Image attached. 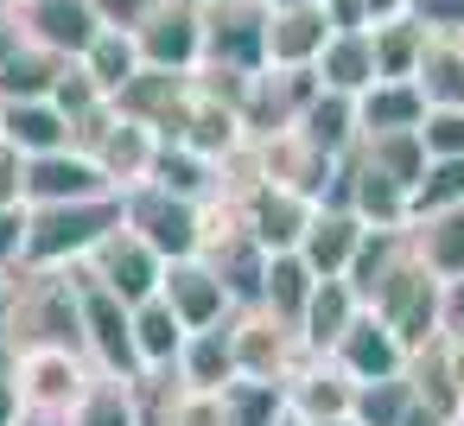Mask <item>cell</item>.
Returning a JSON list of instances; mask_svg holds the SVG:
<instances>
[{"mask_svg":"<svg viewBox=\"0 0 464 426\" xmlns=\"http://www.w3.org/2000/svg\"><path fill=\"white\" fill-rule=\"evenodd\" d=\"M179 382L185 388H204V394H223L236 382V344H229V324H204V331H185L179 344Z\"/></svg>","mask_w":464,"mask_h":426,"instance_id":"obj_21","label":"cell"},{"mask_svg":"<svg viewBox=\"0 0 464 426\" xmlns=\"http://www.w3.org/2000/svg\"><path fill=\"white\" fill-rule=\"evenodd\" d=\"M331 363H337L350 382H375V375H401V369H407V344L362 305V312L343 324V337L331 344Z\"/></svg>","mask_w":464,"mask_h":426,"instance_id":"obj_16","label":"cell"},{"mask_svg":"<svg viewBox=\"0 0 464 426\" xmlns=\"http://www.w3.org/2000/svg\"><path fill=\"white\" fill-rule=\"evenodd\" d=\"M407 236H413V248L426 255V267H432L439 280L464 274V204H451V210H432V217L407 223Z\"/></svg>","mask_w":464,"mask_h":426,"instance_id":"obj_30","label":"cell"},{"mask_svg":"<svg viewBox=\"0 0 464 426\" xmlns=\"http://www.w3.org/2000/svg\"><path fill=\"white\" fill-rule=\"evenodd\" d=\"M20 45H26V33H20V14H14V7H0V64H7Z\"/></svg>","mask_w":464,"mask_h":426,"instance_id":"obj_45","label":"cell"},{"mask_svg":"<svg viewBox=\"0 0 464 426\" xmlns=\"http://www.w3.org/2000/svg\"><path fill=\"white\" fill-rule=\"evenodd\" d=\"M356 153H362L375 172H388L394 185H413V179L426 172V147H420V134H413V128H394V134H362V140H356Z\"/></svg>","mask_w":464,"mask_h":426,"instance_id":"obj_35","label":"cell"},{"mask_svg":"<svg viewBox=\"0 0 464 426\" xmlns=\"http://www.w3.org/2000/svg\"><path fill=\"white\" fill-rule=\"evenodd\" d=\"M324 20L331 26H369L362 20V0H324Z\"/></svg>","mask_w":464,"mask_h":426,"instance_id":"obj_46","label":"cell"},{"mask_svg":"<svg viewBox=\"0 0 464 426\" xmlns=\"http://www.w3.org/2000/svg\"><path fill=\"white\" fill-rule=\"evenodd\" d=\"M229 204H236V217H242V229H248L267 255L299 248V236H305V223H312V198H299V191H286V185H274V179L248 185V191L229 198Z\"/></svg>","mask_w":464,"mask_h":426,"instance_id":"obj_9","label":"cell"},{"mask_svg":"<svg viewBox=\"0 0 464 426\" xmlns=\"http://www.w3.org/2000/svg\"><path fill=\"white\" fill-rule=\"evenodd\" d=\"M305 426H356L350 413H331V420H305Z\"/></svg>","mask_w":464,"mask_h":426,"instance_id":"obj_49","label":"cell"},{"mask_svg":"<svg viewBox=\"0 0 464 426\" xmlns=\"http://www.w3.org/2000/svg\"><path fill=\"white\" fill-rule=\"evenodd\" d=\"M350 394L356 382L331 363V356H305L293 375H286V407L299 420H331V413H350Z\"/></svg>","mask_w":464,"mask_h":426,"instance_id":"obj_19","label":"cell"},{"mask_svg":"<svg viewBox=\"0 0 464 426\" xmlns=\"http://www.w3.org/2000/svg\"><path fill=\"white\" fill-rule=\"evenodd\" d=\"M413 90L426 96V109H464V39L432 33L413 64Z\"/></svg>","mask_w":464,"mask_h":426,"instance_id":"obj_24","label":"cell"},{"mask_svg":"<svg viewBox=\"0 0 464 426\" xmlns=\"http://www.w3.org/2000/svg\"><path fill=\"white\" fill-rule=\"evenodd\" d=\"M20 242H26V204H0V267H20Z\"/></svg>","mask_w":464,"mask_h":426,"instance_id":"obj_41","label":"cell"},{"mask_svg":"<svg viewBox=\"0 0 464 426\" xmlns=\"http://www.w3.org/2000/svg\"><path fill=\"white\" fill-rule=\"evenodd\" d=\"M64 71H71V58H58V52H45V45L26 39L7 64H0V102H39V96L58 90Z\"/></svg>","mask_w":464,"mask_h":426,"instance_id":"obj_29","label":"cell"},{"mask_svg":"<svg viewBox=\"0 0 464 426\" xmlns=\"http://www.w3.org/2000/svg\"><path fill=\"white\" fill-rule=\"evenodd\" d=\"M64 420L71 426H140V407H134V388L121 375H96Z\"/></svg>","mask_w":464,"mask_h":426,"instance_id":"obj_33","label":"cell"},{"mask_svg":"<svg viewBox=\"0 0 464 426\" xmlns=\"http://www.w3.org/2000/svg\"><path fill=\"white\" fill-rule=\"evenodd\" d=\"M356 312H362V299L350 293L343 274L318 280L312 299H305V312H299V350H305V356H331V344L343 337V324H350Z\"/></svg>","mask_w":464,"mask_h":426,"instance_id":"obj_18","label":"cell"},{"mask_svg":"<svg viewBox=\"0 0 464 426\" xmlns=\"http://www.w3.org/2000/svg\"><path fill=\"white\" fill-rule=\"evenodd\" d=\"M261 0H204V64L223 71H261Z\"/></svg>","mask_w":464,"mask_h":426,"instance_id":"obj_8","label":"cell"},{"mask_svg":"<svg viewBox=\"0 0 464 426\" xmlns=\"http://www.w3.org/2000/svg\"><path fill=\"white\" fill-rule=\"evenodd\" d=\"M198 7H204V0H198Z\"/></svg>","mask_w":464,"mask_h":426,"instance_id":"obj_54","label":"cell"},{"mask_svg":"<svg viewBox=\"0 0 464 426\" xmlns=\"http://www.w3.org/2000/svg\"><path fill=\"white\" fill-rule=\"evenodd\" d=\"M0 204H26V153L0 140Z\"/></svg>","mask_w":464,"mask_h":426,"instance_id":"obj_42","label":"cell"},{"mask_svg":"<svg viewBox=\"0 0 464 426\" xmlns=\"http://www.w3.org/2000/svg\"><path fill=\"white\" fill-rule=\"evenodd\" d=\"M261 172L274 179V185H286V191H299V198H324L331 191V179H337V153H324L318 140H305L299 128H280V134H267L261 140Z\"/></svg>","mask_w":464,"mask_h":426,"instance_id":"obj_13","label":"cell"},{"mask_svg":"<svg viewBox=\"0 0 464 426\" xmlns=\"http://www.w3.org/2000/svg\"><path fill=\"white\" fill-rule=\"evenodd\" d=\"M439 274L426 267V255L413 248V236L401 242V255L382 267V280H375V293L362 299L407 350H420V344H432L439 337Z\"/></svg>","mask_w":464,"mask_h":426,"instance_id":"obj_2","label":"cell"},{"mask_svg":"<svg viewBox=\"0 0 464 426\" xmlns=\"http://www.w3.org/2000/svg\"><path fill=\"white\" fill-rule=\"evenodd\" d=\"M0 7H14V0H0Z\"/></svg>","mask_w":464,"mask_h":426,"instance_id":"obj_53","label":"cell"},{"mask_svg":"<svg viewBox=\"0 0 464 426\" xmlns=\"http://www.w3.org/2000/svg\"><path fill=\"white\" fill-rule=\"evenodd\" d=\"M394 14H413V0H362V20H369V26H382V20H394Z\"/></svg>","mask_w":464,"mask_h":426,"instance_id":"obj_47","label":"cell"},{"mask_svg":"<svg viewBox=\"0 0 464 426\" xmlns=\"http://www.w3.org/2000/svg\"><path fill=\"white\" fill-rule=\"evenodd\" d=\"M83 267H90L109 293H121L128 305H134V299H147V293H160V274H166V261H160V255H153L128 223H115V229L83 255Z\"/></svg>","mask_w":464,"mask_h":426,"instance_id":"obj_10","label":"cell"},{"mask_svg":"<svg viewBox=\"0 0 464 426\" xmlns=\"http://www.w3.org/2000/svg\"><path fill=\"white\" fill-rule=\"evenodd\" d=\"M121 198V223L160 255V261H179V255H198L204 248V229H210V204H198V198H179V191H166V185H128V191H115Z\"/></svg>","mask_w":464,"mask_h":426,"instance_id":"obj_3","label":"cell"},{"mask_svg":"<svg viewBox=\"0 0 464 426\" xmlns=\"http://www.w3.org/2000/svg\"><path fill=\"white\" fill-rule=\"evenodd\" d=\"M26 407H20V375H14V344L0 337V426H14Z\"/></svg>","mask_w":464,"mask_h":426,"instance_id":"obj_43","label":"cell"},{"mask_svg":"<svg viewBox=\"0 0 464 426\" xmlns=\"http://www.w3.org/2000/svg\"><path fill=\"white\" fill-rule=\"evenodd\" d=\"M0 140L20 147L26 160L33 153H58V147H71V115L52 96H39V102H0Z\"/></svg>","mask_w":464,"mask_h":426,"instance_id":"obj_22","label":"cell"},{"mask_svg":"<svg viewBox=\"0 0 464 426\" xmlns=\"http://www.w3.org/2000/svg\"><path fill=\"white\" fill-rule=\"evenodd\" d=\"M426 39H432V33H426L413 14H394V20L369 26V45H375V77H413V64H420Z\"/></svg>","mask_w":464,"mask_h":426,"instance_id":"obj_31","label":"cell"},{"mask_svg":"<svg viewBox=\"0 0 464 426\" xmlns=\"http://www.w3.org/2000/svg\"><path fill=\"white\" fill-rule=\"evenodd\" d=\"M77 198H109V179L83 147H58V153L26 160V204H77Z\"/></svg>","mask_w":464,"mask_h":426,"instance_id":"obj_14","label":"cell"},{"mask_svg":"<svg viewBox=\"0 0 464 426\" xmlns=\"http://www.w3.org/2000/svg\"><path fill=\"white\" fill-rule=\"evenodd\" d=\"M134 45H140V64L191 77L204 64V7L198 0H160V7L134 26Z\"/></svg>","mask_w":464,"mask_h":426,"instance_id":"obj_7","label":"cell"},{"mask_svg":"<svg viewBox=\"0 0 464 426\" xmlns=\"http://www.w3.org/2000/svg\"><path fill=\"white\" fill-rule=\"evenodd\" d=\"M451 204H464V153L426 160V172L407 185V223H420L432 210H451Z\"/></svg>","mask_w":464,"mask_h":426,"instance_id":"obj_32","label":"cell"},{"mask_svg":"<svg viewBox=\"0 0 464 426\" xmlns=\"http://www.w3.org/2000/svg\"><path fill=\"white\" fill-rule=\"evenodd\" d=\"M160 299L185 318V331L223 324V318L236 312V299H229L223 274H217L204 255H179V261H166V274H160Z\"/></svg>","mask_w":464,"mask_h":426,"instance_id":"obj_11","label":"cell"},{"mask_svg":"<svg viewBox=\"0 0 464 426\" xmlns=\"http://www.w3.org/2000/svg\"><path fill=\"white\" fill-rule=\"evenodd\" d=\"M14 14H20V33L58 58H83V45L102 33L90 0H14Z\"/></svg>","mask_w":464,"mask_h":426,"instance_id":"obj_15","label":"cell"},{"mask_svg":"<svg viewBox=\"0 0 464 426\" xmlns=\"http://www.w3.org/2000/svg\"><path fill=\"white\" fill-rule=\"evenodd\" d=\"M293 128H299L305 140H318L324 153H337V160H343V153L356 147V96H343V90H324V83H318V90L305 96V109H299V121H293Z\"/></svg>","mask_w":464,"mask_h":426,"instance_id":"obj_26","label":"cell"},{"mask_svg":"<svg viewBox=\"0 0 464 426\" xmlns=\"http://www.w3.org/2000/svg\"><path fill=\"white\" fill-rule=\"evenodd\" d=\"M312 286H318V274L305 267V255H299V248H280V255H267V267H261V299H255V305H267L280 324L299 331V312H305Z\"/></svg>","mask_w":464,"mask_h":426,"instance_id":"obj_25","label":"cell"},{"mask_svg":"<svg viewBox=\"0 0 464 426\" xmlns=\"http://www.w3.org/2000/svg\"><path fill=\"white\" fill-rule=\"evenodd\" d=\"M401 426H464V420H458V413H445V407H432V401H420V394H413V407H407V413H401Z\"/></svg>","mask_w":464,"mask_h":426,"instance_id":"obj_44","label":"cell"},{"mask_svg":"<svg viewBox=\"0 0 464 426\" xmlns=\"http://www.w3.org/2000/svg\"><path fill=\"white\" fill-rule=\"evenodd\" d=\"M439 337H458L464 344V274H451L439 286Z\"/></svg>","mask_w":464,"mask_h":426,"instance_id":"obj_39","label":"cell"},{"mask_svg":"<svg viewBox=\"0 0 464 426\" xmlns=\"http://www.w3.org/2000/svg\"><path fill=\"white\" fill-rule=\"evenodd\" d=\"M274 426H305V420H299V413H293V407H286V413H280V420H274Z\"/></svg>","mask_w":464,"mask_h":426,"instance_id":"obj_51","label":"cell"},{"mask_svg":"<svg viewBox=\"0 0 464 426\" xmlns=\"http://www.w3.org/2000/svg\"><path fill=\"white\" fill-rule=\"evenodd\" d=\"M312 77L324 90H343V96H362L375 83V45H369V26H337L312 64Z\"/></svg>","mask_w":464,"mask_h":426,"instance_id":"obj_20","label":"cell"},{"mask_svg":"<svg viewBox=\"0 0 464 426\" xmlns=\"http://www.w3.org/2000/svg\"><path fill=\"white\" fill-rule=\"evenodd\" d=\"M261 7H318V0H261Z\"/></svg>","mask_w":464,"mask_h":426,"instance_id":"obj_50","label":"cell"},{"mask_svg":"<svg viewBox=\"0 0 464 426\" xmlns=\"http://www.w3.org/2000/svg\"><path fill=\"white\" fill-rule=\"evenodd\" d=\"M128 312H134V356H140V369H172L179 363V344H185V318L160 293L134 299Z\"/></svg>","mask_w":464,"mask_h":426,"instance_id":"obj_27","label":"cell"},{"mask_svg":"<svg viewBox=\"0 0 464 426\" xmlns=\"http://www.w3.org/2000/svg\"><path fill=\"white\" fill-rule=\"evenodd\" d=\"M413 20H420L426 33H451V39H464V0H413Z\"/></svg>","mask_w":464,"mask_h":426,"instance_id":"obj_38","label":"cell"},{"mask_svg":"<svg viewBox=\"0 0 464 426\" xmlns=\"http://www.w3.org/2000/svg\"><path fill=\"white\" fill-rule=\"evenodd\" d=\"M229 344H236V375H255V382H286L305 350H299V331L280 324L267 305H236L229 318Z\"/></svg>","mask_w":464,"mask_h":426,"instance_id":"obj_6","label":"cell"},{"mask_svg":"<svg viewBox=\"0 0 464 426\" xmlns=\"http://www.w3.org/2000/svg\"><path fill=\"white\" fill-rule=\"evenodd\" d=\"M14 375H20V407L33 413H71L77 394L102 375L83 350H64V344H26L14 350Z\"/></svg>","mask_w":464,"mask_h":426,"instance_id":"obj_5","label":"cell"},{"mask_svg":"<svg viewBox=\"0 0 464 426\" xmlns=\"http://www.w3.org/2000/svg\"><path fill=\"white\" fill-rule=\"evenodd\" d=\"M356 242H362V217H356V210H343V204H312V223H305V236H299V255H305V267H312L318 280L343 274L350 255H356Z\"/></svg>","mask_w":464,"mask_h":426,"instance_id":"obj_17","label":"cell"},{"mask_svg":"<svg viewBox=\"0 0 464 426\" xmlns=\"http://www.w3.org/2000/svg\"><path fill=\"white\" fill-rule=\"evenodd\" d=\"M286 413V382H255V375H236L223 388V426H274Z\"/></svg>","mask_w":464,"mask_h":426,"instance_id":"obj_34","label":"cell"},{"mask_svg":"<svg viewBox=\"0 0 464 426\" xmlns=\"http://www.w3.org/2000/svg\"><path fill=\"white\" fill-rule=\"evenodd\" d=\"M413 134H420V147H426V160H445V153H464V109H426Z\"/></svg>","mask_w":464,"mask_h":426,"instance_id":"obj_37","label":"cell"},{"mask_svg":"<svg viewBox=\"0 0 464 426\" xmlns=\"http://www.w3.org/2000/svg\"><path fill=\"white\" fill-rule=\"evenodd\" d=\"M331 33H337V26L324 20V0H318V7H267L261 64H267V71H312Z\"/></svg>","mask_w":464,"mask_h":426,"instance_id":"obj_12","label":"cell"},{"mask_svg":"<svg viewBox=\"0 0 464 426\" xmlns=\"http://www.w3.org/2000/svg\"><path fill=\"white\" fill-rule=\"evenodd\" d=\"M426 96L413 90V77H375L356 96V140L362 134H394V128H420Z\"/></svg>","mask_w":464,"mask_h":426,"instance_id":"obj_23","label":"cell"},{"mask_svg":"<svg viewBox=\"0 0 464 426\" xmlns=\"http://www.w3.org/2000/svg\"><path fill=\"white\" fill-rule=\"evenodd\" d=\"M14 426H71V420H64V413H33V407H26Z\"/></svg>","mask_w":464,"mask_h":426,"instance_id":"obj_48","label":"cell"},{"mask_svg":"<svg viewBox=\"0 0 464 426\" xmlns=\"http://www.w3.org/2000/svg\"><path fill=\"white\" fill-rule=\"evenodd\" d=\"M64 274H71V286H77V318H83V350H90V363H96L102 375L134 382V375H140V356H134V312H128V299L109 293L83 261H71Z\"/></svg>","mask_w":464,"mask_h":426,"instance_id":"obj_4","label":"cell"},{"mask_svg":"<svg viewBox=\"0 0 464 426\" xmlns=\"http://www.w3.org/2000/svg\"><path fill=\"white\" fill-rule=\"evenodd\" d=\"M7 274H14V267H0V299H7Z\"/></svg>","mask_w":464,"mask_h":426,"instance_id":"obj_52","label":"cell"},{"mask_svg":"<svg viewBox=\"0 0 464 426\" xmlns=\"http://www.w3.org/2000/svg\"><path fill=\"white\" fill-rule=\"evenodd\" d=\"M83 71H90V83L102 90V96H121L147 64H140V45H134V33H121V26H102L90 45H83V58H77Z\"/></svg>","mask_w":464,"mask_h":426,"instance_id":"obj_28","label":"cell"},{"mask_svg":"<svg viewBox=\"0 0 464 426\" xmlns=\"http://www.w3.org/2000/svg\"><path fill=\"white\" fill-rule=\"evenodd\" d=\"M407 407H413V382H407V369H401V375L356 382V394H350V420H356V426H401Z\"/></svg>","mask_w":464,"mask_h":426,"instance_id":"obj_36","label":"cell"},{"mask_svg":"<svg viewBox=\"0 0 464 426\" xmlns=\"http://www.w3.org/2000/svg\"><path fill=\"white\" fill-rule=\"evenodd\" d=\"M121 223V198H77V204H26L20 267H71Z\"/></svg>","mask_w":464,"mask_h":426,"instance_id":"obj_1","label":"cell"},{"mask_svg":"<svg viewBox=\"0 0 464 426\" xmlns=\"http://www.w3.org/2000/svg\"><path fill=\"white\" fill-rule=\"evenodd\" d=\"M90 7H96V20L102 26H121V33H134L153 7H160V0H90Z\"/></svg>","mask_w":464,"mask_h":426,"instance_id":"obj_40","label":"cell"}]
</instances>
